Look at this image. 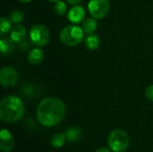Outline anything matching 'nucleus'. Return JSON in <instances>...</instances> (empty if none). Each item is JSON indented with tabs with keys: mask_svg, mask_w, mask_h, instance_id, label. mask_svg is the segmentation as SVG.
Segmentation results:
<instances>
[{
	"mask_svg": "<svg viewBox=\"0 0 153 152\" xmlns=\"http://www.w3.org/2000/svg\"><path fill=\"white\" fill-rule=\"evenodd\" d=\"M82 30L87 34H92L98 28V22L95 18H86L82 22Z\"/></svg>",
	"mask_w": 153,
	"mask_h": 152,
	"instance_id": "ddd939ff",
	"label": "nucleus"
},
{
	"mask_svg": "<svg viewBox=\"0 0 153 152\" xmlns=\"http://www.w3.org/2000/svg\"><path fill=\"white\" fill-rule=\"evenodd\" d=\"M69 4H74V5H76L77 4H79L82 0H66Z\"/></svg>",
	"mask_w": 153,
	"mask_h": 152,
	"instance_id": "412c9836",
	"label": "nucleus"
},
{
	"mask_svg": "<svg viewBox=\"0 0 153 152\" xmlns=\"http://www.w3.org/2000/svg\"><path fill=\"white\" fill-rule=\"evenodd\" d=\"M84 16H85V10L82 5H74L69 10L67 14L68 20L74 24L82 22Z\"/></svg>",
	"mask_w": 153,
	"mask_h": 152,
	"instance_id": "1a4fd4ad",
	"label": "nucleus"
},
{
	"mask_svg": "<svg viewBox=\"0 0 153 152\" xmlns=\"http://www.w3.org/2000/svg\"><path fill=\"white\" fill-rule=\"evenodd\" d=\"M66 139L67 138H66V134L65 133H56V134H54L52 136L50 142H51L53 147H55V148H61L65 144Z\"/></svg>",
	"mask_w": 153,
	"mask_h": 152,
	"instance_id": "2eb2a0df",
	"label": "nucleus"
},
{
	"mask_svg": "<svg viewBox=\"0 0 153 152\" xmlns=\"http://www.w3.org/2000/svg\"><path fill=\"white\" fill-rule=\"evenodd\" d=\"M145 95L147 97V99L153 102V84L152 85H149L147 88H146V90H145Z\"/></svg>",
	"mask_w": 153,
	"mask_h": 152,
	"instance_id": "aec40b11",
	"label": "nucleus"
},
{
	"mask_svg": "<svg viewBox=\"0 0 153 152\" xmlns=\"http://www.w3.org/2000/svg\"><path fill=\"white\" fill-rule=\"evenodd\" d=\"M23 18H24L23 13L19 10H14L10 13V21L14 24L20 23L23 20Z\"/></svg>",
	"mask_w": 153,
	"mask_h": 152,
	"instance_id": "a211bd4d",
	"label": "nucleus"
},
{
	"mask_svg": "<svg viewBox=\"0 0 153 152\" xmlns=\"http://www.w3.org/2000/svg\"><path fill=\"white\" fill-rule=\"evenodd\" d=\"M108 143L113 151L123 152L126 151L130 145V137L125 131L117 129L109 133Z\"/></svg>",
	"mask_w": 153,
	"mask_h": 152,
	"instance_id": "20e7f679",
	"label": "nucleus"
},
{
	"mask_svg": "<svg viewBox=\"0 0 153 152\" xmlns=\"http://www.w3.org/2000/svg\"><path fill=\"white\" fill-rule=\"evenodd\" d=\"M65 105L57 98H46L40 101L37 108V118L40 125L53 127L58 125L65 116Z\"/></svg>",
	"mask_w": 153,
	"mask_h": 152,
	"instance_id": "f257e3e1",
	"label": "nucleus"
},
{
	"mask_svg": "<svg viewBox=\"0 0 153 152\" xmlns=\"http://www.w3.org/2000/svg\"><path fill=\"white\" fill-rule=\"evenodd\" d=\"M14 49V41L12 38L2 37L0 39V52L3 56H7L11 54Z\"/></svg>",
	"mask_w": 153,
	"mask_h": 152,
	"instance_id": "9b49d317",
	"label": "nucleus"
},
{
	"mask_svg": "<svg viewBox=\"0 0 153 152\" xmlns=\"http://www.w3.org/2000/svg\"><path fill=\"white\" fill-rule=\"evenodd\" d=\"M14 138L7 129H2L0 133V149L4 152L11 151L14 147Z\"/></svg>",
	"mask_w": 153,
	"mask_h": 152,
	"instance_id": "6e6552de",
	"label": "nucleus"
},
{
	"mask_svg": "<svg viewBox=\"0 0 153 152\" xmlns=\"http://www.w3.org/2000/svg\"><path fill=\"white\" fill-rule=\"evenodd\" d=\"M11 21L8 20L5 17H1L0 19V35L4 37L5 34H7L12 30Z\"/></svg>",
	"mask_w": 153,
	"mask_h": 152,
	"instance_id": "f3484780",
	"label": "nucleus"
},
{
	"mask_svg": "<svg viewBox=\"0 0 153 152\" xmlns=\"http://www.w3.org/2000/svg\"><path fill=\"white\" fill-rule=\"evenodd\" d=\"M48 1L52 2V3H56V2H58V1H60V0H48Z\"/></svg>",
	"mask_w": 153,
	"mask_h": 152,
	"instance_id": "b1692460",
	"label": "nucleus"
},
{
	"mask_svg": "<svg viewBox=\"0 0 153 152\" xmlns=\"http://www.w3.org/2000/svg\"><path fill=\"white\" fill-rule=\"evenodd\" d=\"M19 75L17 71L10 66L4 67L0 72V82L4 88H12L18 82Z\"/></svg>",
	"mask_w": 153,
	"mask_h": 152,
	"instance_id": "0eeeda50",
	"label": "nucleus"
},
{
	"mask_svg": "<svg viewBox=\"0 0 153 152\" xmlns=\"http://www.w3.org/2000/svg\"><path fill=\"white\" fill-rule=\"evenodd\" d=\"M96 152H111L108 149H107V148H100V149H98Z\"/></svg>",
	"mask_w": 153,
	"mask_h": 152,
	"instance_id": "4be33fe9",
	"label": "nucleus"
},
{
	"mask_svg": "<svg viewBox=\"0 0 153 152\" xmlns=\"http://www.w3.org/2000/svg\"><path fill=\"white\" fill-rule=\"evenodd\" d=\"M27 37V30L22 25H15L11 30V38L14 42H22Z\"/></svg>",
	"mask_w": 153,
	"mask_h": 152,
	"instance_id": "9d476101",
	"label": "nucleus"
},
{
	"mask_svg": "<svg viewBox=\"0 0 153 152\" xmlns=\"http://www.w3.org/2000/svg\"><path fill=\"white\" fill-rule=\"evenodd\" d=\"M100 41L98 35L93 34V33L89 34V36H87L84 40V44L86 47L90 50H96L100 47Z\"/></svg>",
	"mask_w": 153,
	"mask_h": 152,
	"instance_id": "4468645a",
	"label": "nucleus"
},
{
	"mask_svg": "<svg viewBox=\"0 0 153 152\" xmlns=\"http://www.w3.org/2000/svg\"><path fill=\"white\" fill-rule=\"evenodd\" d=\"M31 42L37 47L46 46L50 39V33L48 28L42 24H35L30 30Z\"/></svg>",
	"mask_w": 153,
	"mask_h": 152,
	"instance_id": "39448f33",
	"label": "nucleus"
},
{
	"mask_svg": "<svg viewBox=\"0 0 153 152\" xmlns=\"http://www.w3.org/2000/svg\"><path fill=\"white\" fill-rule=\"evenodd\" d=\"M54 11L55 13L59 15V16H62L66 12V4L63 2V1H58L55 4V6H54Z\"/></svg>",
	"mask_w": 153,
	"mask_h": 152,
	"instance_id": "6ab92c4d",
	"label": "nucleus"
},
{
	"mask_svg": "<svg viewBox=\"0 0 153 152\" xmlns=\"http://www.w3.org/2000/svg\"><path fill=\"white\" fill-rule=\"evenodd\" d=\"M66 138L69 142H77L78 140L81 139V136H82V133H81V130L79 128H76V127H70L67 129L66 133Z\"/></svg>",
	"mask_w": 153,
	"mask_h": 152,
	"instance_id": "dca6fc26",
	"label": "nucleus"
},
{
	"mask_svg": "<svg viewBox=\"0 0 153 152\" xmlns=\"http://www.w3.org/2000/svg\"><path fill=\"white\" fill-rule=\"evenodd\" d=\"M44 59V52L39 48L31 49L28 54V61L33 65H39Z\"/></svg>",
	"mask_w": 153,
	"mask_h": 152,
	"instance_id": "f8f14e48",
	"label": "nucleus"
},
{
	"mask_svg": "<svg viewBox=\"0 0 153 152\" xmlns=\"http://www.w3.org/2000/svg\"><path fill=\"white\" fill-rule=\"evenodd\" d=\"M110 10V3L108 0H90L88 4V11L95 19L104 18Z\"/></svg>",
	"mask_w": 153,
	"mask_h": 152,
	"instance_id": "423d86ee",
	"label": "nucleus"
},
{
	"mask_svg": "<svg viewBox=\"0 0 153 152\" xmlns=\"http://www.w3.org/2000/svg\"><path fill=\"white\" fill-rule=\"evenodd\" d=\"M19 2H21V3H30L31 0H18Z\"/></svg>",
	"mask_w": 153,
	"mask_h": 152,
	"instance_id": "5701e85b",
	"label": "nucleus"
},
{
	"mask_svg": "<svg viewBox=\"0 0 153 152\" xmlns=\"http://www.w3.org/2000/svg\"><path fill=\"white\" fill-rule=\"evenodd\" d=\"M24 113V104L17 96H6L0 102V118L4 122H17L23 117Z\"/></svg>",
	"mask_w": 153,
	"mask_h": 152,
	"instance_id": "f03ea898",
	"label": "nucleus"
},
{
	"mask_svg": "<svg viewBox=\"0 0 153 152\" xmlns=\"http://www.w3.org/2000/svg\"><path fill=\"white\" fill-rule=\"evenodd\" d=\"M84 31L82 28L77 25H67L60 31L59 38L63 44L74 47L80 44L83 39Z\"/></svg>",
	"mask_w": 153,
	"mask_h": 152,
	"instance_id": "7ed1b4c3",
	"label": "nucleus"
}]
</instances>
